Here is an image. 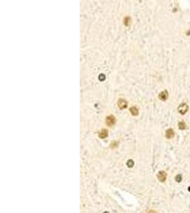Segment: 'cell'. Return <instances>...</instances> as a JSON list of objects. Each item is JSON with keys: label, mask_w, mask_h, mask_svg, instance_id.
<instances>
[{"label": "cell", "mask_w": 190, "mask_h": 213, "mask_svg": "<svg viewBox=\"0 0 190 213\" xmlns=\"http://www.w3.org/2000/svg\"><path fill=\"white\" fill-rule=\"evenodd\" d=\"M189 109V106L186 104V103H182L179 106H178V112L181 114V115H184L187 112Z\"/></svg>", "instance_id": "6da1fadb"}, {"label": "cell", "mask_w": 190, "mask_h": 213, "mask_svg": "<svg viewBox=\"0 0 190 213\" xmlns=\"http://www.w3.org/2000/svg\"><path fill=\"white\" fill-rule=\"evenodd\" d=\"M106 122V124H107L108 126H112L113 125H114L115 123H116V118L113 115L107 116Z\"/></svg>", "instance_id": "7a4b0ae2"}, {"label": "cell", "mask_w": 190, "mask_h": 213, "mask_svg": "<svg viewBox=\"0 0 190 213\" xmlns=\"http://www.w3.org/2000/svg\"><path fill=\"white\" fill-rule=\"evenodd\" d=\"M157 178L161 182H165L167 178V173L165 171H159L157 174Z\"/></svg>", "instance_id": "3957f363"}, {"label": "cell", "mask_w": 190, "mask_h": 213, "mask_svg": "<svg viewBox=\"0 0 190 213\" xmlns=\"http://www.w3.org/2000/svg\"><path fill=\"white\" fill-rule=\"evenodd\" d=\"M117 105L120 109H124L125 107H127V102L123 99H120L117 102Z\"/></svg>", "instance_id": "277c9868"}, {"label": "cell", "mask_w": 190, "mask_h": 213, "mask_svg": "<svg viewBox=\"0 0 190 213\" xmlns=\"http://www.w3.org/2000/svg\"><path fill=\"white\" fill-rule=\"evenodd\" d=\"M168 97V92L167 90H164L162 92H161L159 95V98L163 101L166 100Z\"/></svg>", "instance_id": "5b68a950"}, {"label": "cell", "mask_w": 190, "mask_h": 213, "mask_svg": "<svg viewBox=\"0 0 190 213\" xmlns=\"http://www.w3.org/2000/svg\"><path fill=\"white\" fill-rule=\"evenodd\" d=\"M174 136V132L172 129H169L166 131V137L167 139H171Z\"/></svg>", "instance_id": "8992f818"}, {"label": "cell", "mask_w": 190, "mask_h": 213, "mask_svg": "<svg viewBox=\"0 0 190 213\" xmlns=\"http://www.w3.org/2000/svg\"><path fill=\"white\" fill-rule=\"evenodd\" d=\"M108 135V132L106 129H103L101 131H100L99 133V137L101 138V139H105L106 138Z\"/></svg>", "instance_id": "52a82bcc"}, {"label": "cell", "mask_w": 190, "mask_h": 213, "mask_svg": "<svg viewBox=\"0 0 190 213\" xmlns=\"http://www.w3.org/2000/svg\"><path fill=\"white\" fill-rule=\"evenodd\" d=\"M130 112H131V114H132V115L136 116V115H138V109H137L135 106H132V107H131V108L130 109Z\"/></svg>", "instance_id": "ba28073f"}, {"label": "cell", "mask_w": 190, "mask_h": 213, "mask_svg": "<svg viewBox=\"0 0 190 213\" xmlns=\"http://www.w3.org/2000/svg\"><path fill=\"white\" fill-rule=\"evenodd\" d=\"M178 126H179V128L180 129H182V130L185 129L187 128V125H186V124L184 123V122H180L178 124Z\"/></svg>", "instance_id": "9c48e42d"}, {"label": "cell", "mask_w": 190, "mask_h": 213, "mask_svg": "<svg viewBox=\"0 0 190 213\" xmlns=\"http://www.w3.org/2000/svg\"><path fill=\"white\" fill-rule=\"evenodd\" d=\"M127 165L129 168H132V166L134 165V162L132 160H129L127 162Z\"/></svg>", "instance_id": "30bf717a"}, {"label": "cell", "mask_w": 190, "mask_h": 213, "mask_svg": "<svg viewBox=\"0 0 190 213\" xmlns=\"http://www.w3.org/2000/svg\"><path fill=\"white\" fill-rule=\"evenodd\" d=\"M130 22V17H126L125 19V24L126 25V26H129V23Z\"/></svg>", "instance_id": "8fae6325"}, {"label": "cell", "mask_w": 190, "mask_h": 213, "mask_svg": "<svg viewBox=\"0 0 190 213\" xmlns=\"http://www.w3.org/2000/svg\"><path fill=\"white\" fill-rule=\"evenodd\" d=\"M182 177L180 174H179V175H177L176 176V181H177V182H178V183L181 182V181H182Z\"/></svg>", "instance_id": "7c38bea8"}, {"label": "cell", "mask_w": 190, "mask_h": 213, "mask_svg": "<svg viewBox=\"0 0 190 213\" xmlns=\"http://www.w3.org/2000/svg\"><path fill=\"white\" fill-rule=\"evenodd\" d=\"M148 213H156V212L154 211V210H150V211H149Z\"/></svg>", "instance_id": "4fadbf2b"}, {"label": "cell", "mask_w": 190, "mask_h": 213, "mask_svg": "<svg viewBox=\"0 0 190 213\" xmlns=\"http://www.w3.org/2000/svg\"><path fill=\"white\" fill-rule=\"evenodd\" d=\"M107 213V212H105V213Z\"/></svg>", "instance_id": "5bb4252c"}]
</instances>
